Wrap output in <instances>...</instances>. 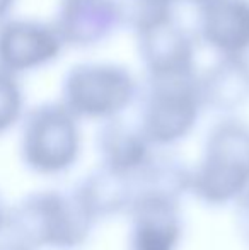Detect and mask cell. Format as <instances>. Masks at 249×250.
<instances>
[{"instance_id":"obj_1","label":"cell","mask_w":249,"mask_h":250,"mask_svg":"<svg viewBox=\"0 0 249 250\" xmlns=\"http://www.w3.org/2000/svg\"><path fill=\"white\" fill-rule=\"evenodd\" d=\"M94 228L72 189H41L10 206L5 235L33 250H80Z\"/></svg>"},{"instance_id":"obj_2","label":"cell","mask_w":249,"mask_h":250,"mask_svg":"<svg viewBox=\"0 0 249 250\" xmlns=\"http://www.w3.org/2000/svg\"><path fill=\"white\" fill-rule=\"evenodd\" d=\"M249 191V125L222 116L210 128L191 167L189 194L206 208L232 206Z\"/></svg>"},{"instance_id":"obj_3","label":"cell","mask_w":249,"mask_h":250,"mask_svg":"<svg viewBox=\"0 0 249 250\" xmlns=\"http://www.w3.org/2000/svg\"><path fill=\"white\" fill-rule=\"evenodd\" d=\"M80 153V121L60 101L26 109L19 123V157L27 170L58 177L75 167Z\"/></svg>"},{"instance_id":"obj_4","label":"cell","mask_w":249,"mask_h":250,"mask_svg":"<svg viewBox=\"0 0 249 250\" xmlns=\"http://www.w3.org/2000/svg\"><path fill=\"white\" fill-rule=\"evenodd\" d=\"M140 85L120 63L84 62L70 66L60 101L79 121H110L123 116L138 99Z\"/></svg>"},{"instance_id":"obj_5","label":"cell","mask_w":249,"mask_h":250,"mask_svg":"<svg viewBox=\"0 0 249 250\" xmlns=\"http://www.w3.org/2000/svg\"><path fill=\"white\" fill-rule=\"evenodd\" d=\"M140 129L156 148L184 142L205 111L200 96L198 73L188 77L147 79L138 94Z\"/></svg>"},{"instance_id":"obj_6","label":"cell","mask_w":249,"mask_h":250,"mask_svg":"<svg viewBox=\"0 0 249 250\" xmlns=\"http://www.w3.org/2000/svg\"><path fill=\"white\" fill-rule=\"evenodd\" d=\"M65 50L53 22L9 16L0 21V66L17 77L55 63Z\"/></svg>"},{"instance_id":"obj_7","label":"cell","mask_w":249,"mask_h":250,"mask_svg":"<svg viewBox=\"0 0 249 250\" xmlns=\"http://www.w3.org/2000/svg\"><path fill=\"white\" fill-rule=\"evenodd\" d=\"M147 79L196 75V40L176 17L136 34Z\"/></svg>"},{"instance_id":"obj_8","label":"cell","mask_w":249,"mask_h":250,"mask_svg":"<svg viewBox=\"0 0 249 250\" xmlns=\"http://www.w3.org/2000/svg\"><path fill=\"white\" fill-rule=\"evenodd\" d=\"M65 48L87 50L103 44L121 27L116 0H60L51 21Z\"/></svg>"},{"instance_id":"obj_9","label":"cell","mask_w":249,"mask_h":250,"mask_svg":"<svg viewBox=\"0 0 249 250\" xmlns=\"http://www.w3.org/2000/svg\"><path fill=\"white\" fill-rule=\"evenodd\" d=\"M128 250H178L184 223L181 204L174 201L135 196L128 213Z\"/></svg>"},{"instance_id":"obj_10","label":"cell","mask_w":249,"mask_h":250,"mask_svg":"<svg viewBox=\"0 0 249 250\" xmlns=\"http://www.w3.org/2000/svg\"><path fill=\"white\" fill-rule=\"evenodd\" d=\"M196 36L217 56H248L249 0H205L196 5Z\"/></svg>"},{"instance_id":"obj_11","label":"cell","mask_w":249,"mask_h":250,"mask_svg":"<svg viewBox=\"0 0 249 250\" xmlns=\"http://www.w3.org/2000/svg\"><path fill=\"white\" fill-rule=\"evenodd\" d=\"M138 125L126 123L123 116L101 123L96 135L99 165L116 174L135 177L156 153Z\"/></svg>"},{"instance_id":"obj_12","label":"cell","mask_w":249,"mask_h":250,"mask_svg":"<svg viewBox=\"0 0 249 250\" xmlns=\"http://www.w3.org/2000/svg\"><path fill=\"white\" fill-rule=\"evenodd\" d=\"M203 107L222 116H234L249 102V58L217 56L212 66L198 75Z\"/></svg>"},{"instance_id":"obj_13","label":"cell","mask_w":249,"mask_h":250,"mask_svg":"<svg viewBox=\"0 0 249 250\" xmlns=\"http://www.w3.org/2000/svg\"><path fill=\"white\" fill-rule=\"evenodd\" d=\"M72 191L97 225L99 221L128 213L135 198V182L133 177L116 174L99 165L84 175Z\"/></svg>"},{"instance_id":"obj_14","label":"cell","mask_w":249,"mask_h":250,"mask_svg":"<svg viewBox=\"0 0 249 250\" xmlns=\"http://www.w3.org/2000/svg\"><path fill=\"white\" fill-rule=\"evenodd\" d=\"M135 196L154 198L180 203L189 194L191 167L173 155L154 153L147 165L133 177Z\"/></svg>"},{"instance_id":"obj_15","label":"cell","mask_w":249,"mask_h":250,"mask_svg":"<svg viewBox=\"0 0 249 250\" xmlns=\"http://www.w3.org/2000/svg\"><path fill=\"white\" fill-rule=\"evenodd\" d=\"M121 27L140 34L149 27L173 19L176 3L171 0H116Z\"/></svg>"},{"instance_id":"obj_16","label":"cell","mask_w":249,"mask_h":250,"mask_svg":"<svg viewBox=\"0 0 249 250\" xmlns=\"http://www.w3.org/2000/svg\"><path fill=\"white\" fill-rule=\"evenodd\" d=\"M26 112V94L21 77L0 66V136L17 128Z\"/></svg>"},{"instance_id":"obj_17","label":"cell","mask_w":249,"mask_h":250,"mask_svg":"<svg viewBox=\"0 0 249 250\" xmlns=\"http://www.w3.org/2000/svg\"><path fill=\"white\" fill-rule=\"evenodd\" d=\"M234 208V230L239 238V242L249 250V191L244 192L236 203L232 204Z\"/></svg>"},{"instance_id":"obj_18","label":"cell","mask_w":249,"mask_h":250,"mask_svg":"<svg viewBox=\"0 0 249 250\" xmlns=\"http://www.w3.org/2000/svg\"><path fill=\"white\" fill-rule=\"evenodd\" d=\"M9 213H10V206L5 201L2 194H0V237L5 235L7 230V223H9Z\"/></svg>"},{"instance_id":"obj_19","label":"cell","mask_w":249,"mask_h":250,"mask_svg":"<svg viewBox=\"0 0 249 250\" xmlns=\"http://www.w3.org/2000/svg\"><path fill=\"white\" fill-rule=\"evenodd\" d=\"M0 250H33V249L21 244V242L14 240V238L7 237V235H2V237H0Z\"/></svg>"},{"instance_id":"obj_20","label":"cell","mask_w":249,"mask_h":250,"mask_svg":"<svg viewBox=\"0 0 249 250\" xmlns=\"http://www.w3.org/2000/svg\"><path fill=\"white\" fill-rule=\"evenodd\" d=\"M16 3L17 0H0V21L12 16L14 9H16Z\"/></svg>"},{"instance_id":"obj_21","label":"cell","mask_w":249,"mask_h":250,"mask_svg":"<svg viewBox=\"0 0 249 250\" xmlns=\"http://www.w3.org/2000/svg\"><path fill=\"white\" fill-rule=\"evenodd\" d=\"M171 2H174L178 5V3H189V5H200L202 2H205V0H171Z\"/></svg>"}]
</instances>
